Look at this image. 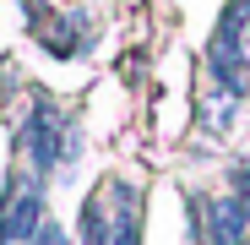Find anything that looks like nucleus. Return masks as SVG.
I'll list each match as a JSON object with an SVG mask.
<instances>
[{
  "instance_id": "f257e3e1",
  "label": "nucleus",
  "mask_w": 250,
  "mask_h": 245,
  "mask_svg": "<svg viewBox=\"0 0 250 245\" xmlns=\"http://www.w3.org/2000/svg\"><path fill=\"white\" fill-rule=\"evenodd\" d=\"M250 218L234 196H201V245H245Z\"/></svg>"
},
{
  "instance_id": "7ed1b4c3",
  "label": "nucleus",
  "mask_w": 250,
  "mask_h": 245,
  "mask_svg": "<svg viewBox=\"0 0 250 245\" xmlns=\"http://www.w3.org/2000/svg\"><path fill=\"white\" fill-rule=\"evenodd\" d=\"M245 55H250V22H245Z\"/></svg>"
},
{
  "instance_id": "f03ea898",
  "label": "nucleus",
  "mask_w": 250,
  "mask_h": 245,
  "mask_svg": "<svg viewBox=\"0 0 250 245\" xmlns=\"http://www.w3.org/2000/svg\"><path fill=\"white\" fill-rule=\"evenodd\" d=\"M234 201H239V207H245V218H250V163H239V169H234V191H229Z\"/></svg>"
}]
</instances>
